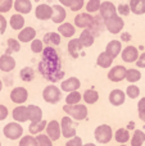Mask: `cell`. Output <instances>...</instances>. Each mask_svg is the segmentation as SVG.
<instances>
[{
    "instance_id": "obj_1",
    "label": "cell",
    "mask_w": 145,
    "mask_h": 146,
    "mask_svg": "<svg viewBox=\"0 0 145 146\" xmlns=\"http://www.w3.org/2000/svg\"><path fill=\"white\" fill-rule=\"evenodd\" d=\"M39 72L44 78L51 82L61 81L64 77V71H62L61 62H45L41 59L39 63Z\"/></svg>"
},
{
    "instance_id": "obj_2",
    "label": "cell",
    "mask_w": 145,
    "mask_h": 146,
    "mask_svg": "<svg viewBox=\"0 0 145 146\" xmlns=\"http://www.w3.org/2000/svg\"><path fill=\"white\" fill-rule=\"evenodd\" d=\"M63 111L67 113V115L76 121H82L87 117V108L82 104H76V105H64Z\"/></svg>"
},
{
    "instance_id": "obj_3",
    "label": "cell",
    "mask_w": 145,
    "mask_h": 146,
    "mask_svg": "<svg viewBox=\"0 0 145 146\" xmlns=\"http://www.w3.org/2000/svg\"><path fill=\"white\" fill-rule=\"evenodd\" d=\"M94 136H95V140L99 144H108L112 140V136H113L112 127L108 126V124H100V126H98L95 128Z\"/></svg>"
},
{
    "instance_id": "obj_4",
    "label": "cell",
    "mask_w": 145,
    "mask_h": 146,
    "mask_svg": "<svg viewBox=\"0 0 145 146\" xmlns=\"http://www.w3.org/2000/svg\"><path fill=\"white\" fill-rule=\"evenodd\" d=\"M3 133H4V136L9 140H18L22 137L23 128L19 123H17V122H10V123L5 124V127L3 128Z\"/></svg>"
},
{
    "instance_id": "obj_5",
    "label": "cell",
    "mask_w": 145,
    "mask_h": 146,
    "mask_svg": "<svg viewBox=\"0 0 145 146\" xmlns=\"http://www.w3.org/2000/svg\"><path fill=\"white\" fill-rule=\"evenodd\" d=\"M43 98L46 103L49 104H57L58 101H61L62 99V91L59 90L57 86L49 85L44 88L43 91Z\"/></svg>"
},
{
    "instance_id": "obj_6",
    "label": "cell",
    "mask_w": 145,
    "mask_h": 146,
    "mask_svg": "<svg viewBox=\"0 0 145 146\" xmlns=\"http://www.w3.org/2000/svg\"><path fill=\"white\" fill-rule=\"evenodd\" d=\"M59 124H61V133L63 135L64 139H72L76 136V128L71 117H63Z\"/></svg>"
},
{
    "instance_id": "obj_7",
    "label": "cell",
    "mask_w": 145,
    "mask_h": 146,
    "mask_svg": "<svg viewBox=\"0 0 145 146\" xmlns=\"http://www.w3.org/2000/svg\"><path fill=\"white\" fill-rule=\"evenodd\" d=\"M105 27H107V30L109 31L110 33H120L121 30L123 28V26H125V22H123V19L121 17H118V15H114V17L109 18V19H105Z\"/></svg>"
},
{
    "instance_id": "obj_8",
    "label": "cell",
    "mask_w": 145,
    "mask_h": 146,
    "mask_svg": "<svg viewBox=\"0 0 145 146\" xmlns=\"http://www.w3.org/2000/svg\"><path fill=\"white\" fill-rule=\"evenodd\" d=\"M94 23L95 18L89 13H80L74 17V25L78 28H90L91 26H94Z\"/></svg>"
},
{
    "instance_id": "obj_9",
    "label": "cell",
    "mask_w": 145,
    "mask_h": 146,
    "mask_svg": "<svg viewBox=\"0 0 145 146\" xmlns=\"http://www.w3.org/2000/svg\"><path fill=\"white\" fill-rule=\"evenodd\" d=\"M28 99V92L25 87H14L10 91V100L14 104H19L22 105L23 103H26Z\"/></svg>"
},
{
    "instance_id": "obj_10",
    "label": "cell",
    "mask_w": 145,
    "mask_h": 146,
    "mask_svg": "<svg viewBox=\"0 0 145 146\" xmlns=\"http://www.w3.org/2000/svg\"><path fill=\"white\" fill-rule=\"evenodd\" d=\"M45 129H46V136H48L51 141L59 140V137H61L62 133H61V124H59L58 121H55V119L50 121L48 124H46Z\"/></svg>"
},
{
    "instance_id": "obj_11",
    "label": "cell",
    "mask_w": 145,
    "mask_h": 146,
    "mask_svg": "<svg viewBox=\"0 0 145 146\" xmlns=\"http://www.w3.org/2000/svg\"><path fill=\"white\" fill-rule=\"evenodd\" d=\"M100 15H102L103 19H109V18L114 17V15H117L116 13H117V8L114 7V4L110 1H104L100 4Z\"/></svg>"
},
{
    "instance_id": "obj_12",
    "label": "cell",
    "mask_w": 145,
    "mask_h": 146,
    "mask_svg": "<svg viewBox=\"0 0 145 146\" xmlns=\"http://www.w3.org/2000/svg\"><path fill=\"white\" fill-rule=\"evenodd\" d=\"M126 71H127V69L123 66H114L108 72V78H109L112 82H121L122 80H125Z\"/></svg>"
},
{
    "instance_id": "obj_13",
    "label": "cell",
    "mask_w": 145,
    "mask_h": 146,
    "mask_svg": "<svg viewBox=\"0 0 145 146\" xmlns=\"http://www.w3.org/2000/svg\"><path fill=\"white\" fill-rule=\"evenodd\" d=\"M80 86H81V82H80V80L77 77H69L67 78V80H64L63 82H62L61 85V88L62 91H64V92H72V91H77L80 88Z\"/></svg>"
},
{
    "instance_id": "obj_14",
    "label": "cell",
    "mask_w": 145,
    "mask_h": 146,
    "mask_svg": "<svg viewBox=\"0 0 145 146\" xmlns=\"http://www.w3.org/2000/svg\"><path fill=\"white\" fill-rule=\"evenodd\" d=\"M139 58V50L135 46H127L122 50V60L126 63H134Z\"/></svg>"
},
{
    "instance_id": "obj_15",
    "label": "cell",
    "mask_w": 145,
    "mask_h": 146,
    "mask_svg": "<svg viewBox=\"0 0 145 146\" xmlns=\"http://www.w3.org/2000/svg\"><path fill=\"white\" fill-rule=\"evenodd\" d=\"M51 14H53V10H51V7H49L48 4H40L36 7L35 15L37 19H41V21L50 19Z\"/></svg>"
},
{
    "instance_id": "obj_16",
    "label": "cell",
    "mask_w": 145,
    "mask_h": 146,
    "mask_svg": "<svg viewBox=\"0 0 145 146\" xmlns=\"http://www.w3.org/2000/svg\"><path fill=\"white\" fill-rule=\"evenodd\" d=\"M13 119H14L17 123H25L28 121V113H27V106H15L13 109Z\"/></svg>"
},
{
    "instance_id": "obj_17",
    "label": "cell",
    "mask_w": 145,
    "mask_h": 146,
    "mask_svg": "<svg viewBox=\"0 0 145 146\" xmlns=\"http://www.w3.org/2000/svg\"><path fill=\"white\" fill-rule=\"evenodd\" d=\"M125 100H126V95H125V92H123L122 90L116 88V90L110 91V94H109V103L112 104V105L120 106V105H122V104L125 103Z\"/></svg>"
},
{
    "instance_id": "obj_18",
    "label": "cell",
    "mask_w": 145,
    "mask_h": 146,
    "mask_svg": "<svg viewBox=\"0 0 145 146\" xmlns=\"http://www.w3.org/2000/svg\"><path fill=\"white\" fill-rule=\"evenodd\" d=\"M27 113H28V121H31V123H36V122H40L43 119V110L37 105H28Z\"/></svg>"
},
{
    "instance_id": "obj_19",
    "label": "cell",
    "mask_w": 145,
    "mask_h": 146,
    "mask_svg": "<svg viewBox=\"0 0 145 146\" xmlns=\"http://www.w3.org/2000/svg\"><path fill=\"white\" fill-rule=\"evenodd\" d=\"M15 67V60L10 55H1L0 56V71L3 72H10Z\"/></svg>"
},
{
    "instance_id": "obj_20",
    "label": "cell",
    "mask_w": 145,
    "mask_h": 146,
    "mask_svg": "<svg viewBox=\"0 0 145 146\" xmlns=\"http://www.w3.org/2000/svg\"><path fill=\"white\" fill-rule=\"evenodd\" d=\"M35 37H36V30L32 27L22 28V31L18 33V40L21 42H30V41L35 40Z\"/></svg>"
},
{
    "instance_id": "obj_21",
    "label": "cell",
    "mask_w": 145,
    "mask_h": 146,
    "mask_svg": "<svg viewBox=\"0 0 145 146\" xmlns=\"http://www.w3.org/2000/svg\"><path fill=\"white\" fill-rule=\"evenodd\" d=\"M78 40H80V42H81V45L84 46V48H89V46H91L92 44H94L95 37H94V35H92V32H91L90 28H85V30L81 32V35H80Z\"/></svg>"
},
{
    "instance_id": "obj_22",
    "label": "cell",
    "mask_w": 145,
    "mask_h": 146,
    "mask_svg": "<svg viewBox=\"0 0 145 146\" xmlns=\"http://www.w3.org/2000/svg\"><path fill=\"white\" fill-rule=\"evenodd\" d=\"M51 10H53V14H51L50 19L54 23H63V21L66 19V10L63 9V7H61V5H53Z\"/></svg>"
},
{
    "instance_id": "obj_23",
    "label": "cell",
    "mask_w": 145,
    "mask_h": 146,
    "mask_svg": "<svg viewBox=\"0 0 145 146\" xmlns=\"http://www.w3.org/2000/svg\"><path fill=\"white\" fill-rule=\"evenodd\" d=\"M13 5H14V9L19 14H27L32 9V3L30 0H15Z\"/></svg>"
},
{
    "instance_id": "obj_24",
    "label": "cell",
    "mask_w": 145,
    "mask_h": 146,
    "mask_svg": "<svg viewBox=\"0 0 145 146\" xmlns=\"http://www.w3.org/2000/svg\"><path fill=\"white\" fill-rule=\"evenodd\" d=\"M105 51H107V53L109 54L113 59H114L116 56L122 51V44H121V41H117V40L109 41L108 45H107V48H105Z\"/></svg>"
},
{
    "instance_id": "obj_25",
    "label": "cell",
    "mask_w": 145,
    "mask_h": 146,
    "mask_svg": "<svg viewBox=\"0 0 145 146\" xmlns=\"http://www.w3.org/2000/svg\"><path fill=\"white\" fill-rule=\"evenodd\" d=\"M84 46L81 45L78 38H73L68 42V53L72 58H78L80 54H81V50Z\"/></svg>"
},
{
    "instance_id": "obj_26",
    "label": "cell",
    "mask_w": 145,
    "mask_h": 146,
    "mask_svg": "<svg viewBox=\"0 0 145 146\" xmlns=\"http://www.w3.org/2000/svg\"><path fill=\"white\" fill-rule=\"evenodd\" d=\"M43 60L45 62H61L58 53L54 48L48 46V48L43 49Z\"/></svg>"
},
{
    "instance_id": "obj_27",
    "label": "cell",
    "mask_w": 145,
    "mask_h": 146,
    "mask_svg": "<svg viewBox=\"0 0 145 146\" xmlns=\"http://www.w3.org/2000/svg\"><path fill=\"white\" fill-rule=\"evenodd\" d=\"M128 7H130V10L134 14H145V0H131Z\"/></svg>"
},
{
    "instance_id": "obj_28",
    "label": "cell",
    "mask_w": 145,
    "mask_h": 146,
    "mask_svg": "<svg viewBox=\"0 0 145 146\" xmlns=\"http://www.w3.org/2000/svg\"><path fill=\"white\" fill-rule=\"evenodd\" d=\"M96 63H98V66L102 67V68H109L113 63V58L107 51H103V53H100L99 56H98Z\"/></svg>"
},
{
    "instance_id": "obj_29",
    "label": "cell",
    "mask_w": 145,
    "mask_h": 146,
    "mask_svg": "<svg viewBox=\"0 0 145 146\" xmlns=\"http://www.w3.org/2000/svg\"><path fill=\"white\" fill-rule=\"evenodd\" d=\"M58 31L63 37H72V36L74 35V32H76L73 25H72V23H68V22L61 23V26L58 27Z\"/></svg>"
},
{
    "instance_id": "obj_30",
    "label": "cell",
    "mask_w": 145,
    "mask_h": 146,
    "mask_svg": "<svg viewBox=\"0 0 145 146\" xmlns=\"http://www.w3.org/2000/svg\"><path fill=\"white\" fill-rule=\"evenodd\" d=\"M61 35L59 33H57V32H48L45 36H44V42L45 44H48L49 46H51V45H59L61 44Z\"/></svg>"
},
{
    "instance_id": "obj_31",
    "label": "cell",
    "mask_w": 145,
    "mask_h": 146,
    "mask_svg": "<svg viewBox=\"0 0 145 146\" xmlns=\"http://www.w3.org/2000/svg\"><path fill=\"white\" fill-rule=\"evenodd\" d=\"M9 23L13 30H22L25 26V18L22 17V14H13L10 17Z\"/></svg>"
},
{
    "instance_id": "obj_32",
    "label": "cell",
    "mask_w": 145,
    "mask_h": 146,
    "mask_svg": "<svg viewBox=\"0 0 145 146\" xmlns=\"http://www.w3.org/2000/svg\"><path fill=\"white\" fill-rule=\"evenodd\" d=\"M145 142V133L141 129H135L131 137V146H143Z\"/></svg>"
},
{
    "instance_id": "obj_33",
    "label": "cell",
    "mask_w": 145,
    "mask_h": 146,
    "mask_svg": "<svg viewBox=\"0 0 145 146\" xmlns=\"http://www.w3.org/2000/svg\"><path fill=\"white\" fill-rule=\"evenodd\" d=\"M98 100H99V94H98V91L90 88V90H86L84 92V101L86 104H95Z\"/></svg>"
},
{
    "instance_id": "obj_34",
    "label": "cell",
    "mask_w": 145,
    "mask_h": 146,
    "mask_svg": "<svg viewBox=\"0 0 145 146\" xmlns=\"http://www.w3.org/2000/svg\"><path fill=\"white\" fill-rule=\"evenodd\" d=\"M114 140H116L117 142H120L121 145H122V144H126V142L130 140V133H128L127 129L120 128V129H117V131H116V133H114Z\"/></svg>"
},
{
    "instance_id": "obj_35",
    "label": "cell",
    "mask_w": 145,
    "mask_h": 146,
    "mask_svg": "<svg viewBox=\"0 0 145 146\" xmlns=\"http://www.w3.org/2000/svg\"><path fill=\"white\" fill-rule=\"evenodd\" d=\"M46 124H48V122L44 121V119H41L40 122H36V123H31L30 127H28V131H30V133L32 135H36V133H41L43 132V129H45Z\"/></svg>"
},
{
    "instance_id": "obj_36",
    "label": "cell",
    "mask_w": 145,
    "mask_h": 146,
    "mask_svg": "<svg viewBox=\"0 0 145 146\" xmlns=\"http://www.w3.org/2000/svg\"><path fill=\"white\" fill-rule=\"evenodd\" d=\"M81 99L82 95L78 91H72L66 96V104L67 105H76V104H78L81 101Z\"/></svg>"
},
{
    "instance_id": "obj_37",
    "label": "cell",
    "mask_w": 145,
    "mask_h": 146,
    "mask_svg": "<svg viewBox=\"0 0 145 146\" xmlns=\"http://www.w3.org/2000/svg\"><path fill=\"white\" fill-rule=\"evenodd\" d=\"M125 78L128 81V82L135 83V82H138V81H140V78H141V73H140V71H138V69H135V68L127 69V71H126Z\"/></svg>"
},
{
    "instance_id": "obj_38",
    "label": "cell",
    "mask_w": 145,
    "mask_h": 146,
    "mask_svg": "<svg viewBox=\"0 0 145 146\" xmlns=\"http://www.w3.org/2000/svg\"><path fill=\"white\" fill-rule=\"evenodd\" d=\"M19 77L22 78V81H25V82H30V81H32L33 77H35L33 69L31 68V67H25V68L21 69Z\"/></svg>"
},
{
    "instance_id": "obj_39",
    "label": "cell",
    "mask_w": 145,
    "mask_h": 146,
    "mask_svg": "<svg viewBox=\"0 0 145 146\" xmlns=\"http://www.w3.org/2000/svg\"><path fill=\"white\" fill-rule=\"evenodd\" d=\"M140 95V88L135 85H130L126 88V96H128L130 99H136Z\"/></svg>"
},
{
    "instance_id": "obj_40",
    "label": "cell",
    "mask_w": 145,
    "mask_h": 146,
    "mask_svg": "<svg viewBox=\"0 0 145 146\" xmlns=\"http://www.w3.org/2000/svg\"><path fill=\"white\" fill-rule=\"evenodd\" d=\"M18 146H39L37 141H36V137L33 136H23L19 141V145Z\"/></svg>"
},
{
    "instance_id": "obj_41",
    "label": "cell",
    "mask_w": 145,
    "mask_h": 146,
    "mask_svg": "<svg viewBox=\"0 0 145 146\" xmlns=\"http://www.w3.org/2000/svg\"><path fill=\"white\" fill-rule=\"evenodd\" d=\"M100 4H102V1L100 0H89V3L86 4V10L87 13H95L99 10L100 8Z\"/></svg>"
},
{
    "instance_id": "obj_42",
    "label": "cell",
    "mask_w": 145,
    "mask_h": 146,
    "mask_svg": "<svg viewBox=\"0 0 145 146\" xmlns=\"http://www.w3.org/2000/svg\"><path fill=\"white\" fill-rule=\"evenodd\" d=\"M36 141H37L39 146H53L51 140L44 133H39L37 137H36Z\"/></svg>"
},
{
    "instance_id": "obj_43",
    "label": "cell",
    "mask_w": 145,
    "mask_h": 146,
    "mask_svg": "<svg viewBox=\"0 0 145 146\" xmlns=\"http://www.w3.org/2000/svg\"><path fill=\"white\" fill-rule=\"evenodd\" d=\"M43 41L41 40H37V38H35V40H32V42H31V50L33 51V53L39 54V53H43Z\"/></svg>"
},
{
    "instance_id": "obj_44",
    "label": "cell",
    "mask_w": 145,
    "mask_h": 146,
    "mask_svg": "<svg viewBox=\"0 0 145 146\" xmlns=\"http://www.w3.org/2000/svg\"><path fill=\"white\" fill-rule=\"evenodd\" d=\"M13 0H0V13H7L12 9Z\"/></svg>"
},
{
    "instance_id": "obj_45",
    "label": "cell",
    "mask_w": 145,
    "mask_h": 146,
    "mask_svg": "<svg viewBox=\"0 0 145 146\" xmlns=\"http://www.w3.org/2000/svg\"><path fill=\"white\" fill-rule=\"evenodd\" d=\"M7 44H8L9 50H12V51H19L21 50V45H19V41H18V40L9 38V40L7 41Z\"/></svg>"
},
{
    "instance_id": "obj_46",
    "label": "cell",
    "mask_w": 145,
    "mask_h": 146,
    "mask_svg": "<svg viewBox=\"0 0 145 146\" xmlns=\"http://www.w3.org/2000/svg\"><path fill=\"white\" fill-rule=\"evenodd\" d=\"M82 7H84V0H73L69 8L72 12H78L80 9H82Z\"/></svg>"
},
{
    "instance_id": "obj_47",
    "label": "cell",
    "mask_w": 145,
    "mask_h": 146,
    "mask_svg": "<svg viewBox=\"0 0 145 146\" xmlns=\"http://www.w3.org/2000/svg\"><path fill=\"white\" fill-rule=\"evenodd\" d=\"M66 146H82V140H81V137L74 136V137H72V139H69L68 141H67Z\"/></svg>"
},
{
    "instance_id": "obj_48",
    "label": "cell",
    "mask_w": 145,
    "mask_h": 146,
    "mask_svg": "<svg viewBox=\"0 0 145 146\" xmlns=\"http://www.w3.org/2000/svg\"><path fill=\"white\" fill-rule=\"evenodd\" d=\"M117 10L120 12V14H122V15H127L128 13H130V7H128L127 4H121L120 7L117 8Z\"/></svg>"
},
{
    "instance_id": "obj_49",
    "label": "cell",
    "mask_w": 145,
    "mask_h": 146,
    "mask_svg": "<svg viewBox=\"0 0 145 146\" xmlns=\"http://www.w3.org/2000/svg\"><path fill=\"white\" fill-rule=\"evenodd\" d=\"M8 114H9L8 108L5 105H1V104H0V121H4V119L8 117Z\"/></svg>"
},
{
    "instance_id": "obj_50",
    "label": "cell",
    "mask_w": 145,
    "mask_h": 146,
    "mask_svg": "<svg viewBox=\"0 0 145 146\" xmlns=\"http://www.w3.org/2000/svg\"><path fill=\"white\" fill-rule=\"evenodd\" d=\"M136 66H138L139 68H145V53L139 55L138 60H136Z\"/></svg>"
},
{
    "instance_id": "obj_51",
    "label": "cell",
    "mask_w": 145,
    "mask_h": 146,
    "mask_svg": "<svg viewBox=\"0 0 145 146\" xmlns=\"http://www.w3.org/2000/svg\"><path fill=\"white\" fill-rule=\"evenodd\" d=\"M5 28H7V19L0 14V33H4Z\"/></svg>"
},
{
    "instance_id": "obj_52",
    "label": "cell",
    "mask_w": 145,
    "mask_h": 146,
    "mask_svg": "<svg viewBox=\"0 0 145 146\" xmlns=\"http://www.w3.org/2000/svg\"><path fill=\"white\" fill-rule=\"evenodd\" d=\"M138 110H145V98H141L140 101L138 103Z\"/></svg>"
},
{
    "instance_id": "obj_53",
    "label": "cell",
    "mask_w": 145,
    "mask_h": 146,
    "mask_svg": "<svg viewBox=\"0 0 145 146\" xmlns=\"http://www.w3.org/2000/svg\"><path fill=\"white\" fill-rule=\"evenodd\" d=\"M59 1H61V4L64 5V7H71V4H72L73 0H59Z\"/></svg>"
},
{
    "instance_id": "obj_54",
    "label": "cell",
    "mask_w": 145,
    "mask_h": 146,
    "mask_svg": "<svg viewBox=\"0 0 145 146\" xmlns=\"http://www.w3.org/2000/svg\"><path fill=\"white\" fill-rule=\"evenodd\" d=\"M139 117H140V119L145 123V110H140V111H139Z\"/></svg>"
},
{
    "instance_id": "obj_55",
    "label": "cell",
    "mask_w": 145,
    "mask_h": 146,
    "mask_svg": "<svg viewBox=\"0 0 145 146\" xmlns=\"http://www.w3.org/2000/svg\"><path fill=\"white\" fill-rule=\"evenodd\" d=\"M130 38H131V36L128 35V33H123V35H122V40H125V41H130Z\"/></svg>"
},
{
    "instance_id": "obj_56",
    "label": "cell",
    "mask_w": 145,
    "mask_h": 146,
    "mask_svg": "<svg viewBox=\"0 0 145 146\" xmlns=\"http://www.w3.org/2000/svg\"><path fill=\"white\" fill-rule=\"evenodd\" d=\"M82 146H96V145H94V144H85V145H82Z\"/></svg>"
},
{
    "instance_id": "obj_57",
    "label": "cell",
    "mask_w": 145,
    "mask_h": 146,
    "mask_svg": "<svg viewBox=\"0 0 145 146\" xmlns=\"http://www.w3.org/2000/svg\"><path fill=\"white\" fill-rule=\"evenodd\" d=\"M1 88H3V82H1V80H0V92H1Z\"/></svg>"
},
{
    "instance_id": "obj_58",
    "label": "cell",
    "mask_w": 145,
    "mask_h": 146,
    "mask_svg": "<svg viewBox=\"0 0 145 146\" xmlns=\"http://www.w3.org/2000/svg\"><path fill=\"white\" fill-rule=\"evenodd\" d=\"M120 146H126V144H122V145H120Z\"/></svg>"
},
{
    "instance_id": "obj_59",
    "label": "cell",
    "mask_w": 145,
    "mask_h": 146,
    "mask_svg": "<svg viewBox=\"0 0 145 146\" xmlns=\"http://www.w3.org/2000/svg\"><path fill=\"white\" fill-rule=\"evenodd\" d=\"M0 146H1V142H0Z\"/></svg>"
}]
</instances>
